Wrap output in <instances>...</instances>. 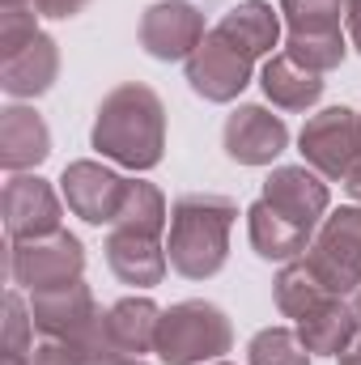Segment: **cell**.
<instances>
[{"mask_svg":"<svg viewBox=\"0 0 361 365\" xmlns=\"http://www.w3.org/2000/svg\"><path fill=\"white\" fill-rule=\"evenodd\" d=\"M158 327H162V306L153 297H119L102 319V349L145 357L158 349Z\"/></svg>","mask_w":361,"mask_h":365,"instance_id":"cell-16","label":"cell"},{"mask_svg":"<svg viewBox=\"0 0 361 365\" xmlns=\"http://www.w3.org/2000/svg\"><path fill=\"white\" fill-rule=\"evenodd\" d=\"M353 310H357V323H361V289L353 293Z\"/></svg>","mask_w":361,"mask_h":365,"instance_id":"cell-35","label":"cell"},{"mask_svg":"<svg viewBox=\"0 0 361 365\" xmlns=\"http://www.w3.org/2000/svg\"><path fill=\"white\" fill-rule=\"evenodd\" d=\"M217 30L234 47H243L251 60L276 56V47H280V9H272L268 0H243L230 13H221Z\"/></svg>","mask_w":361,"mask_h":365,"instance_id":"cell-21","label":"cell"},{"mask_svg":"<svg viewBox=\"0 0 361 365\" xmlns=\"http://www.w3.org/2000/svg\"><path fill=\"white\" fill-rule=\"evenodd\" d=\"M86 365H145V357H132V353H119V349H98L86 357Z\"/></svg>","mask_w":361,"mask_h":365,"instance_id":"cell-31","label":"cell"},{"mask_svg":"<svg viewBox=\"0 0 361 365\" xmlns=\"http://www.w3.org/2000/svg\"><path fill=\"white\" fill-rule=\"evenodd\" d=\"M90 145L123 170H153L166 158V106L153 86L123 81L98 102Z\"/></svg>","mask_w":361,"mask_h":365,"instance_id":"cell-1","label":"cell"},{"mask_svg":"<svg viewBox=\"0 0 361 365\" xmlns=\"http://www.w3.org/2000/svg\"><path fill=\"white\" fill-rule=\"evenodd\" d=\"M302 162L327 182H345L361 162V115L349 106H327L310 115L298 132Z\"/></svg>","mask_w":361,"mask_h":365,"instance_id":"cell-5","label":"cell"},{"mask_svg":"<svg viewBox=\"0 0 361 365\" xmlns=\"http://www.w3.org/2000/svg\"><path fill=\"white\" fill-rule=\"evenodd\" d=\"M51 158V128L34 106H4L0 110V166L9 175H30Z\"/></svg>","mask_w":361,"mask_h":365,"instance_id":"cell-14","label":"cell"},{"mask_svg":"<svg viewBox=\"0 0 361 365\" xmlns=\"http://www.w3.org/2000/svg\"><path fill=\"white\" fill-rule=\"evenodd\" d=\"M280 21L289 30H340V17H345V0H280Z\"/></svg>","mask_w":361,"mask_h":365,"instance_id":"cell-26","label":"cell"},{"mask_svg":"<svg viewBox=\"0 0 361 365\" xmlns=\"http://www.w3.org/2000/svg\"><path fill=\"white\" fill-rule=\"evenodd\" d=\"M60 77V43L51 34H39L26 51H17L13 60H4L0 68V90L9 98H39L56 86Z\"/></svg>","mask_w":361,"mask_h":365,"instance_id":"cell-19","label":"cell"},{"mask_svg":"<svg viewBox=\"0 0 361 365\" xmlns=\"http://www.w3.org/2000/svg\"><path fill=\"white\" fill-rule=\"evenodd\" d=\"M306 264L319 272L327 293L353 297L361 289V204H345L327 212L310 238Z\"/></svg>","mask_w":361,"mask_h":365,"instance_id":"cell-4","label":"cell"},{"mask_svg":"<svg viewBox=\"0 0 361 365\" xmlns=\"http://www.w3.org/2000/svg\"><path fill=\"white\" fill-rule=\"evenodd\" d=\"M247 238H251V251L268 264H289V259H302L310 251V230L285 221L276 208H268L264 200H255L247 208Z\"/></svg>","mask_w":361,"mask_h":365,"instance_id":"cell-20","label":"cell"},{"mask_svg":"<svg viewBox=\"0 0 361 365\" xmlns=\"http://www.w3.org/2000/svg\"><path fill=\"white\" fill-rule=\"evenodd\" d=\"M86 349L73 344V340H56V336H43L30 353V365H86Z\"/></svg>","mask_w":361,"mask_h":365,"instance_id":"cell-29","label":"cell"},{"mask_svg":"<svg viewBox=\"0 0 361 365\" xmlns=\"http://www.w3.org/2000/svg\"><path fill=\"white\" fill-rule=\"evenodd\" d=\"M106 268L115 272L119 284H132V289H153L166 280V242L162 238H141V234H123V230H111L106 234Z\"/></svg>","mask_w":361,"mask_h":365,"instance_id":"cell-15","label":"cell"},{"mask_svg":"<svg viewBox=\"0 0 361 365\" xmlns=\"http://www.w3.org/2000/svg\"><path fill=\"white\" fill-rule=\"evenodd\" d=\"M336 361H340V365H361V331L353 336V340H349V349H345Z\"/></svg>","mask_w":361,"mask_h":365,"instance_id":"cell-33","label":"cell"},{"mask_svg":"<svg viewBox=\"0 0 361 365\" xmlns=\"http://www.w3.org/2000/svg\"><path fill=\"white\" fill-rule=\"evenodd\" d=\"M204 34H208L204 13L191 0H158L141 13V26H136L145 56L162 64H179V60L187 64V56L204 43Z\"/></svg>","mask_w":361,"mask_h":365,"instance_id":"cell-9","label":"cell"},{"mask_svg":"<svg viewBox=\"0 0 361 365\" xmlns=\"http://www.w3.org/2000/svg\"><path fill=\"white\" fill-rule=\"evenodd\" d=\"M128 182L119 170L102 166V162H68L60 175V195L68 204V212H77L90 225H115L119 204L128 195Z\"/></svg>","mask_w":361,"mask_h":365,"instance_id":"cell-11","label":"cell"},{"mask_svg":"<svg viewBox=\"0 0 361 365\" xmlns=\"http://www.w3.org/2000/svg\"><path fill=\"white\" fill-rule=\"evenodd\" d=\"M238 221V204L221 191H187L171 204L166 259L187 280H208L230 259V234Z\"/></svg>","mask_w":361,"mask_h":365,"instance_id":"cell-2","label":"cell"},{"mask_svg":"<svg viewBox=\"0 0 361 365\" xmlns=\"http://www.w3.org/2000/svg\"><path fill=\"white\" fill-rule=\"evenodd\" d=\"M39 9L34 4H0V56L13 60L39 38Z\"/></svg>","mask_w":361,"mask_h":365,"instance_id":"cell-27","label":"cell"},{"mask_svg":"<svg viewBox=\"0 0 361 365\" xmlns=\"http://www.w3.org/2000/svg\"><path fill=\"white\" fill-rule=\"evenodd\" d=\"M0 212H4L9 242H26V238L64 230V195L39 175H9Z\"/></svg>","mask_w":361,"mask_h":365,"instance_id":"cell-10","label":"cell"},{"mask_svg":"<svg viewBox=\"0 0 361 365\" xmlns=\"http://www.w3.org/2000/svg\"><path fill=\"white\" fill-rule=\"evenodd\" d=\"M30 4L39 9V17H51V21H68V17L86 13V4H90V0H30Z\"/></svg>","mask_w":361,"mask_h":365,"instance_id":"cell-30","label":"cell"},{"mask_svg":"<svg viewBox=\"0 0 361 365\" xmlns=\"http://www.w3.org/2000/svg\"><path fill=\"white\" fill-rule=\"evenodd\" d=\"M34 314L30 302L21 297V289H9L4 297V353L9 357H30L34 353Z\"/></svg>","mask_w":361,"mask_h":365,"instance_id":"cell-28","label":"cell"},{"mask_svg":"<svg viewBox=\"0 0 361 365\" xmlns=\"http://www.w3.org/2000/svg\"><path fill=\"white\" fill-rule=\"evenodd\" d=\"M345 26H349V43L361 56V0H345Z\"/></svg>","mask_w":361,"mask_h":365,"instance_id":"cell-32","label":"cell"},{"mask_svg":"<svg viewBox=\"0 0 361 365\" xmlns=\"http://www.w3.org/2000/svg\"><path fill=\"white\" fill-rule=\"evenodd\" d=\"M323 77L319 73H310V68H302L298 60H289L285 51H276L264 60V68H260V90L268 98L276 110H289V115H302V110H310L319 98H323Z\"/></svg>","mask_w":361,"mask_h":365,"instance_id":"cell-18","label":"cell"},{"mask_svg":"<svg viewBox=\"0 0 361 365\" xmlns=\"http://www.w3.org/2000/svg\"><path fill=\"white\" fill-rule=\"evenodd\" d=\"M4 4H30V0H4Z\"/></svg>","mask_w":361,"mask_h":365,"instance_id":"cell-36","label":"cell"},{"mask_svg":"<svg viewBox=\"0 0 361 365\" xmlns=\"http://www.w3.org/2000/svg\"><path fill=\"white\" fill-rule=\"evenodd\" d=\"M183 73H187L191 93H200L204 102L225 106V102H234L238 93L251 86V77H255V60H251L243 47H234V43L213 26V30L204 34V43L187 56Z\"/></svg>","mask_w":361,"mask_h":365,"instance_id":"cell-8","label":"cell"},{"mask_svg":"<svg viewBox=\"0 0 361 365\" xmlns=\"http://www.w3.org/2000/svg\"><path fill=\"white\" fill-rule=\"evenodd\" d=\"M345 191H349V200H353V204H361V162L353 166V175L345 179Z\"/></svg>","mask_w":361,"mask_h":365,"instance_id":"cell-34","label":"cell"},{"mask_svg":"<svg viewBox=\"0 0 361 365\" xmlns=\"http://www.w3.org/2000/svg\"><path fill=\"white\" fill-rule=\"evenodd\" d=\"M221 145H225L230 162H238V166H272L289 149V128L268 106L247 102V106L230 110V119L221 128Z\"/></svg>","mask_w":361,"mask_h":365,"instance_id":"cell-13","label":"cell"},{"mask_svg":"<svg viewBox=\"0 0 361 365\" xmlns=\"http://www.w3.org/2000/svg\"><path fill=\"white\" fill-rule=\"evenodd\" d=\"M30 314H34V327L43 336L73 340L86 353H98L102 349V319H106V310L93 302V289L86 280L30 293Z\"/></svg>","mask_w":361,"mask_h":365,"instance_id":"cell-7","label":"cell"},{"mask_svg":"<svg viewBox=\"0 0 361 365\" xmlns=\"http://www.w3.org/2000/svg\"><path fill=\"white\" fill-rule=\"evenodd\" d=\"M268 208H276L285 221L302 225V230H319V221L332 212V191L327 179L315 175L306 162L302 166H276L268 179H264V195H260Z\"/></svg>","mask_w":361,"mask_h":365,"instance_id":"cell-12","label":"cell"},{"mask_svg":"<svg viewBox=\"0 0 361 365\" xmlns=\"http://www.w3.org/2000/svg\"><path fill=\"white\" fill-rule=\"evenodd\" d=\"M357 331L361 323L353 310V297H327L310 314L298 319V340L306 344L310 357H340Z\"/></svg>","mask_w":361,"mask_h":365,"instance_id":"cell-17","label":"cell"},{"mask_svg":"<svg viewBox=\"0 0 361 365\" xmlns=\"http://www.w3.org/2000/svg\"><path fill=\"white\" fill-rule=\"evenodd\" d=\"M213 365H230V361H213Z\"/></svg>","mask_w":361,"mask_h":365,"instance_id":"cell-37","label":"cell"},{"mask_svg":"<svg viewBox=\"0 0 361 365\" xmlns=\"http://www.w3.org/2000/svg\"><path fill=\"white\" fill-rule=\"evenodd\" d=\"M251 365H310L306 344L298 340V327H264L247 344Z\"/></svg>","mask_w":361,"mask_h":365,"instance_id":"cell-25","label":"cell"},{"mask_svg":"<svg viewBox=\"0 0 361 365\" xmlns=\"http://www.w3.org/2000/svg\"><path fill=\"white\" fill-rule=\"evenodd\" d=\"M111 230H123V234H141V238H166L171 230V208H166V195L145 179L128 182V195L119 204V217Z\"/></svg>","mask_w":361,"mask_h":365,"instance_id":"cell-22","label":"cell"},{"mask_svg":"<svg viewBox=\"0 0 361 365\" xmlns=\"http://www.w3.org/2000/svg\"><path fill=\"white\" fill-rule=\"evenodd\" d=\"M272 293H276V310H280L285 319H293V323H298L302 314H310L319 302L336 297V293H327V284L319 280V272L306 264V255L280 264V272L272 280Z\"/></svg>","mask_w":361,"mask_h":365,"instance_id":"cell-23","label":"cell"},{"mask_svg":"<svg viewBox=\"0 0 361 365\" xmlns=\"http://www.w3.org/2000/svg\"><path fill=\"white\" fill-rule=\"evenodd\" d=\"M230 349H234V327L221 306L191 297V302H175L171 310H162L153 353L166 365H213Z\"/></svg>","mask_w":361,"mask_h":365,"instance_id":"cell-3","label":"cell"},{"mask_svg":"<svg viewBox=\"0 0 361 365\" xmlns=\"http://www.w3.org/2000/svg\"><path fill=\"white\" fill-rule=\"evenodd\" d=\"M81 272H86V247L68 230L26 238V242H9V280L26 293L73 284V280H81Z\"/></svg>","mask_w":361,"mask_h":365,"instance_id":"cell-6","label":"cell"},{"mask_svg":"<svg viewBox=\"0 0 361 365\" xmlns=\"http://www.w3.org/2000/svg\"><path fill=\"white\" fill-rule=\"evenodd\" d=\"M289 60H298L302 68H310V73H332V68H340L345 64V56H349V43H345V34L340 30H310V34H302V30H289L285 34V47H280Z\"/></svg>","mask_w":361,"mask_h":365,"instance_id":"cell-24","label":"cell"}]
</instances>
